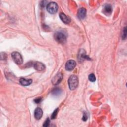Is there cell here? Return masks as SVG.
I'll use <instances>...</instances> for the list:
<instances>
[{
  "label": "cell",
  "instance_id": "cell-19",
  "mask_svg": "<svg viewBox=\"0 0 127 127\" xmlns=\"http://www.w3.org/2000/svg\"><path fill=\"white\" fill-rule=\"evenodd\" d=\"M42 100V98L41 97H38L34 100V102L37 104H39L41 102Z\"/></svg>",
  "mask_w": 127,
  "mask_h": 127
},
{
  "label": "cell",
  "instance_id": "cell-15",
  "mask_svg": "<svg viewBox=\"0 0 127 127\" xmlns=\"http://www.w3.org/2000/svg\"><path fill=\"white\" fill-rule=\"evenodd\" d=\"M88 79L91 82H94L96 80V77L93 73H91L89 75Z\"/></svg>",
  "mask_w": 127,
  "mask_h": 127
},
{
  "label": "cell",
  "instance_id": "cell-10",
  "mask_svg": "<svg viewBox=\"0 0 127 127\" xmlns=\"http://www.w3.org/2000/svg\"><path fill=\"white\" fill-rule=\"evenodd\" d=\"M103 13L107 15H110L112 11V8L111 5L109 4H107L105 5L103 7Z\"/></svg>",
  "mask_w": 127,
  "mask_h": 127
},
{
  "label": "cell",
  "instance_id": "cell-9",
  "mask_svg": "<svg viewBox=\"0 0 127 127\" xmlns=\"http://www.w3.org/2000/svg\"><path fill=\"white\" fill-rule=\"evenodd\" d=\"M78 59H79V61H81V60L83 61L84 60H88V59L90 60V58L88 56L86 55L85 51L84 50L81 49L79 52Z\"/></svg>",
  "mask_w": 127,
  "mask_h": 127
},
{
  "label": "cell",
  "instance_id": "cell-3",
  "mask_svg": "<svg viewBox=\"0 0 127 127\" xmlns=\"http://www.w3.org/2000/svg\"><path fill=\"white\" fill-rule=\"evenodd\" d=\"M47 10L51 14L56 13L58 10V5L55 2H49L47 5Z\"/></svg>",
  "mask_w": 127,
  "mask_h": 127
},
{
  "label": "cell",
  "instance_id": "cell-5",
  "mask_svg": "<svg viewBox=\"0 0 127 127\" xmlns=\"http://www.w3.org/2000/svg\"><path fill=\"white\" fill-rule=\"evenodd\" d=\"M76 65V64L75 61L72 60H68L66 63L65 65V68L66 70L68 71H71L74 68Z\"/></svg>",
  "mask_w": 127,
  "mask_h": 127
},
{
  "label": "cell",
  "instance_id": "cell-7",
  "mask_svg": "<svg viewBox=\"0 0 127 127\" xmlns=\"http://www.w3.org/2000/svg\"><path fill=\"white\" fill-rule=\"evenodd\" d=\"M34 68L38 71H43L45 68V65L39 62H36L34 64Z\"/></svg>",
  "mask_w": 127,
  "mask_h": 127
},
{
  "label": "cell",
  "instance_id": "cell-12",
  "mask_svg": "<svg viewBox=\"0 0 127 127\" xmlns=\"http://www.w3.org/2000/svg\"><path fill=\"white\" fill-rule=\"evenodd\" d=\"M60 17L61 19L62 20L63 22H64L65 24H68L70 22V19L69 17H68L67 15H66L64 13H61L59 14Z\"/></svg>",
  "mask_w": 127,
  "mask_h": 127
},
{
  "label": "cell",
  "instance_id": "cell-8",
  "mask_svg": "<svg viewBox=\"0 0 127 127\" xmlns=\"http://www.w3.org/2000/svg\"><path fill=\"white\" fill-rule=\"evenodd\" d=\"M86 10L85 8L81 7L78 9V12H77V15H78V17L79 19H84L86 16Z\"/></svg>",
  "mask_w": 127,
  "mask_h": 127
},
{
  "label": "cell",
  "instance_id": "cell-1",
  "mask_svg": "<svg viewBox=\"0 0 127 127\" xmlns=\"http://www.w3.org/2000/svg\"><path fill=\"white\" fill-rule=\"evenodd\" d=\"M66 34L63 31H59L54 34L55 40L59 43L64 44L66 41Z\"/></svg>",
  "mask_w": 127,
  "mask_h": 127
},
{
  "label": "cell",
  "instance_id": "cell-16",
  "mask_svg": "<svg viewBox=\"0 0 127 127\" xmlns=\"http://www.w3.org/2000/svg\"><path fill=\"white\" fill-rule=\"evenodd\" d=\"M58 111H59V109L58 108H57L56 110H55V111L52 113V116H51V119H55L56 118L57 114L58 113Z\"/></svg>",
  "mask_w": 127,
  "mask_h": 127
},
{
  "label": "cell",
  "instance_id": "cell-17",
  "mask_svg": "<svg viewBox=\"0 0 127 127\" xmlns=\"http://www.w3.org/2000/svg\"><path fill=\"white\" fill-rule=\"evenodd\" d=\"M50 120H49V118H47V119H46V120L45 121V122L44 123V124H43V126L44 127H48V126H49V124H50Z\"/></svg>",
  "mask_w": 127,
  "mask_h": 127
},
{
  "label": "cell",
  "instance_id": "cell-14",
  "mask_svg": "<svg viewBox=\"0 0 127 127\" xmlns=\"http://www.w3.org/2000/svg\"><path fill=\"white\" fill-rule=\"evenodd\" d=\"M52 93L53 95H54V96H58V95H60L61 94V90L60 88H56L52 90Z\"/></svg>",
  "mask_w": 127,
  "mask_h": 127
},
{
  "label": "cell",
  "instance_id": "cell-6",
  "mask_svg": "<svg viewBox=\"0 0 127 127\" xmlns=\"http://www.w3.org/2000/svg\"><path fill=\"white\" fill-rule=\"evenodd\" d=\"M63 79V74L62 73H58L52 79V82L54 85L58 84L61 82Z\"/></svg>",
  "mask_w": 127,
  "mask_h": 127
},
{
  "label": "cell",
  "instance_id": "cell-2",
  "mask_svg": "<svg viewBox=\"0 0 127 127\" xmlns=\"http://www.w3.org/2000/svg\"><path fill=\"white\" fill-rule=\"evenodd\" d=\"M68 83L69 88L70 90H73L76 89L78 84V78L76 75H71L68 80Z\"/></svg>",
  "mask_w": 127,
  "mask_h": 127
},
{
  "label": "cell",
  "instance_id": "cell-13",
  "mask_svg": "<svg viewBox=\"0 0 127 127\" xmlns=\"http://www.w3.org/2000/svg\"><path fill=\"white\" fill-rule=\"evenodd\" d=\"M19 82L22 85L28 86L32 82V80L31 79H25L24 78H21L19 79Z\"/></svg>",
  "mask_w": 127,
  "mask_h": 127
},
{
  "label": "cell",
  "instance_id": "cell-20",
  "mask_svg": "<svg viewBox=\"0 0 127 127\" xmlns=\"http://www.w3.org/2000/svg\"><path fill=\"white\" fill-rule=\"evenodd\" d=\"M87 120V116L85 113L83 114V118H82V120L84 121H86Z\"/></svg>",
  "mask_w": 127,
  "mask_h": 127
},
{
  "label": "cell",
  "instance_id": "cell-18",
  "mask_svg": "<svg viewBox=\"0 0 127 127\" xmlns=\"http://www.w3.org/2000/svg\"><path fill=\"white\" fill-rule=\"evenodd\" d=\"M126 37V27H125L123 30V35H122V39L124 40Z\"/></svg>",
  "mask_w": 127,
  "mask_h": 127
},
{
  "label": "cell",
  "instance_id": "cell-4",
  "mask_svg": "<svg viewBox=\"0 0 127 127\" xmlns=\"http://www.w3.org/2000/svg\"><path fill=\"white\" fill-rule=\"evenodd\" d=\"M11 57L14 62L17 64H20L23 63V59L21 54L18 52H13L11 54Z\"/></svg>",
  "mask_w": 127,
  "mask_h": 127
},
{
  "label": "cell",
  "instance_id": "cell-11",
  "mask_svg": "<svg viewBox=\"0 0 127 127\" xmlns=\"http://www.w3.org/2000/svg\"><path fill=\"white\" fill-rule=\"evenodd\" d=\"M43 115V111L40 108H37L35 110L34 112V116L36 119L40 120Z\"/></svg>",
  "mask_w": 127,
  "mask_h": 127
}]
</instances>
